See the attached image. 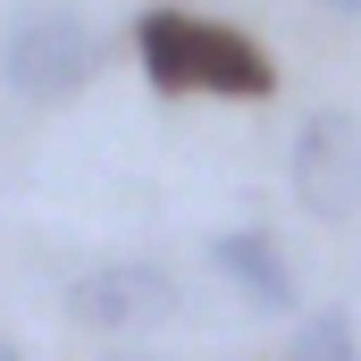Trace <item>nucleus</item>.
Listing matches in <instances>:
<instances>
[{
	"label": "nucleus",
	"mask_w": 361,
	"mask_h": 361,
	"mask_svg": "<svg viewBox=\"0 0 361 361\" xmlns=\"http://www.w3.org/2000/svg\"><path fill=\"white\" fill-rule=\"evenodd\" d=\"M135 59H143L152 92H210V101H269L277 92L269 51L219 17H193V8H143Z\"/></svg>",
	"instance_id": "obj_1"
},
{
	"label": "nucleus",
	"mask_w": 361,
	"mask_h": 361,
	"mask_svg": "<svg viewBox=\"0 0 361 361\" xmlns=\"http://www.w3.org/2000/svg\"><path fill=\"white\" fill-rule=\"evenodd\" d=\"M0 76H8L17 101L59 109V101H76V92L101 76V34L85 25V8L34 0V8H17L8 34H0Z\"/></svg>",
	"instance_id": "obj_2"
},
{
	"label": "nucleus",
	"mask_w": 361,
	"mask_h": 361,
	"mask_svg": "<svg viewBox=\"0 0 361 361\" xmlns=\"http://www.w3.org/2000/svg\"><path fill=\"white\" fill-rule=\"evenodd\" d=\"M294 202L328 227L361 210V118L353 109H311L294 126Z\"/></svg>",
	"instance_id": "obj_3"
},
{
	"label": "nucleus",
	"mask_w": 361,
	"mask_h": 361,
	"mask_svg": "<svg viewBox=\"0 0 361 361\" xmlns=\"http://www.w3.org/2000/svg\"><path fill=\"white\" fill-rule=\"evenodd\" d=\"M177 311V277L152 269V261H101L68 286V319L76 328H101V336H118V328H152V319H169Z\"/></svg>",
	"instance_id": "obj_4"
},
{
	"label": "nucleus",
	"mask_w": 361,
	"mask_h": 361,
	"mask_svg": "<svg viewBox=\"0 0 361 361\" xmlns=\"http://www.w3.org/2000/svg\"><path fill=\"white\" fill-rule=\"evenodd\" d=\"M210 269L227 277L252 311H294L302 294H294V269H286V252H277L261 227H235V235H219L210 244Z\"/></svg>",
	"instance_id": "obj_5"
},
{
	"label": "nucleus",
	"mask_w": 361,
	"mask_h": 361,
	"mask_svg": "<svg viewBox=\"0 0 361 361\" xmlns=\"http://www.w3.org/2000/svg\"><path fill=\"white\" fill-rule=\"evenodd\" d=\"M286 361H361V345H353V319H345V311H311V319L294 328Z\"/></svg>",
	"instance_id": "obj_6"
},
{
	"label": "nucleus",
	"mask_w": 361,
	"mask_h": 361,
	"mask_svg": "<svg viewBox=\"0 0 361 361\" xmlns=\"http://www.w3.org/2000/svg\"><path fill=\"white\" fill-rule=\"evenodd\" d=\"M328 8H336V17H361V0H328Z\"/></svg>",
	"instance_id": "obj_7"
}]
</instances>
